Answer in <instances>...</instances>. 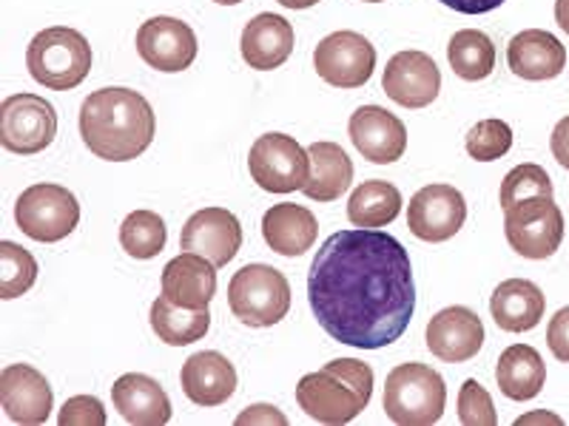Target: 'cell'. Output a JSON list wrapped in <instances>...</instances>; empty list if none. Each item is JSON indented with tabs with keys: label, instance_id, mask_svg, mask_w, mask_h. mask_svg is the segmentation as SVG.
Listing matches in <instances>:
<instances>
[{
	"label": "cell",
	"instance_id": "6da1fadb",
	"mask_svg": "<svg viewBox=\"0 0 569 426\" xmlns=\"http://www.w3.org/2000/svg\"><path fill=\"white\" fill-rule=\"evenodd\" d=\"M308 302L333 342L382 349L399 342L416 311L410 253L379 227H350L322 242L308 273Z\"/></svg>",
	"mask_w": 569,
	"mask_h": 426
},
{
	"label": "cell",
	"instance_id": "7a4b0ae2",
	"mask_svg": "<svg viewBox=\"0 0 569 426\" xmlns=\"http://www.w3.org/2000/svg\"><path fill=\"white\" fill-rule=\"evenodd\" d=\"M157 134L154 109L140 91L109 85L91 91L80 105V136L106 162L137 160Z\"/></svg>",
	"mask_w": 569,
	"mask_h": 426
},
{
	"label": "cell",
	"instance_id": "3957f363",
	"mask_svg": "<svg viewBox=\"0 0 569 426\" xmlns=\"http://www.w3.org/2000/svg\"><path fill=\"white\" fill-rule=\"evenodd\" d=\"M373 367L359 358H333L317 373L302 375L297 404L319 424H350L373 398Z\"/></svg>",
	"mask_w": 569,
	"mask_h": 426
},
{
	"label": "cell",
	"instance_id": "277c9868",
	"mask_svg": "<svg viewBox=\"0 0 569 426\" xmlns=\"http://www.w3.org/2000/svg\"><path fill=\"white\" fill-rule=\"evenodd\" d=\"M91 45L78 29L52 27L32 38L27 52L29 74L34 83L52 91L78 89L91 71Z\"/></svg>",
	"mask_w": 569,
	"mask_h": 426
},
{
	"label": "cell",
	"instance_id": "5b68a950",
	"mask_svg": "<svg viewBox=\"0 0 569 426\" xmlns=\"http://www.w3.org/2000/svg\"><path fill=\"white\" fill-rule=\"evenodd\" d=\"M447 404L445 378L419 362L399 364L385 382V413L399 426H430L441 420Z\"/></svg>",
	"mask_w": 569,
	"mask_h": 426
},
{
	"label": "cell",
	"instance_id": "8992f818",
	"mask_svg": "<svg viewBox=\"0 0 569 426\" xmlns=\"http://www.w3.org/2000/svg\"><path fill=\"white\" fill-rule=\"evenodd\" d=\"M228 307L248 327H273L291 311V284L271 265H246L228 282Z\"/></svg>",
	"mask_w": 569,
	"mask_h": 426
},
{
	"label": "cell",
	"instance_id": "52a82bcc",
	"mask_svg": "<svg viewBox=\"0 0 569 426\" xmlns=\"http://www.w3.org/2000/svg\"><path fill=\"white\" fill-rule=\"evenodd\" d=\"M14 222L29 240L52 245L74 233L80 222V202L69 187L38 182L14 202Z\"/></svg>",
	"mask_w": 569,
	"mask_h": 426
},
{
	"label": "cell",
	"instance_id": "ba28073f",
	"mask_svg": "<svg viewBox=\"0 0 569 426\" xmlns=\"http://www.w3.org/2000/svg\"><path fill=\"white\" fill-rule=\"evenodd\" d=\"M248 171L251 180L268 194H293L302 191L311 176V156L293 136L271 131L251 145Z\"/></svg>",
	"mask_w": 569,
	"mask_h": 426
},
{
	"label": "cell",
	"instance_id": "9c48e42d",
	"mask_svg": "<svg viewBox=\"0 0 569 426\" xmlns=\"http://www.w3.org/2000/svg\"><path fill=\"white\" fill-rule=\"evenodd\" d=\"M58 136V111L40 94H12L0 103V145L12 154L32 156Z\"/></svg>",
	"mask_w": 569,
	"mask_h": 426
},
{
	"label": "cell",
	"instance_id": "30bf717a",
	"mask_svg": "<svg viewBox=\"0 0 569 426\" xmlns=\"http://www.w3.org/2000/svg\"><path fill=\"white\" fill-rule=\"evenodd\" d=\"M505 233L518 256L550 258L563 242V213L552 196L518 202L505 211Z\"/></svg>",
	"mask_w": 569,
	"mask_h": 426
},
{
	"label": "cell",
	"instance_id": "8fae6325",
	"mask_svg": "<svg viewBox=\"0 0 569 426\" xmlns=\"http://www.w3.org/2000/svg\"><path fill=\"white\" fill-rule=\"evenodd\" d=\"M313 69L333 89H362L376 69V49L359 32H333L313 49Z\"/></svg>",
	"mask_w": 569,
	"mask_h": 426
},
{
	"label": "cell",
	"instance_id": "7c38bea8",
	"mask_svg": "<svg viewBox=\"0 0 569 426\" xmlns=\"http://www.w3.org/2000/svg\"><path fill=\"white\" fill-rule=\"evenodd\" d=\"M467 222L465 194L453 185H425L410 196L408 227L421 242H447Z\"/></svg>",
	"mask_w": 569,
	"mask_h": 426
},
{
	"label": "cell",
	"instance_id": "4fadbf2b",
	"mask_svg": "<svg viewBox=\"0 0 569 426\" xmlns=\"http://www.w3.org/2000/svg\"><path fill=\"white\" fill-rule=\"evenodd\" d=\"M197 52H200V45H197L194 29L177 18L160 14L137 29V54L154 71L177 74V71L191 69Z\"/></svg>",
	"mask_w": 569,
	"mask_h": 426
},
{
	"label": "cell",
	"instance_id": "5bb4252c",
	"mask_svg": "<svg viewBox=\"0 0 569 426\" xmlns=\"http://www.w3.org/2000/svg\"><path fill=\"white\" fill-rule=\"evenodd\" d=\"M0 404L12 424L38 426L52 415L54 393L32 364H9L0 373Z\"/></svg>",
	"mask_w": 569,
	"mask_h": 426
},
{
	"label": "cell",
	"instance_id": "9a60e30c",
	"mask_svg": "<svg viewBox=\"0 0 569 426\" xmlns=\"http://www.w3.org/2000/svg\"><path fill=\"white\" fill-rule=\"evenodd\" d=\"M382 89L401 109H427L439 98L441 71L425 52H399L388 60Z\"/></svg>",
	"mask_w": 569,
	"mask_h": 426
},
{
	"label": "cell",
	"instance_id": "2e32d148",
	"mask_svg": "<svg viewBox=\"0 0 569 426\" xmlns=\"http://www.w3.org/2000/svg\"><path fill=\"white\" fill-rule=\"evenodd\" d=\"M242 247V225L226 207H202L186 222L180 233V251L206 256L217 267H226Z\"/></svg>",
	"mask_w": 569,
	"mask_h": 426
},
{
	"label": "cell",
	"instance_id": "e0dca14e",
	"mask_svg": "<svg viewBox=\"0 0 569 426\" xmlns=\"http://www.w3.org/2000/svg\"><path fill=\"white\" fill-rule=\"evenodd\" d=\"M485 347V324L470 307H445L427 322V349L447 364H465Z\"/></svg>",
	"mask_w": 569,
	"mask_h": 426
},
{
	"label": "cell",
	"instance_id": "ac0fdd59",
	"mask_svg": "<svg viewBox=\"0 0 569 426\" xmlns=\"http://www.w3.org/2000/svg\"><path fill=\"white\" fill-rule=\"evenodd\" d=\"M350 140L365 160L390 165L408 151V129L382 105H362L350 114Z\"/></svg>",
	"mask_w": 569,
	"mask_h": 426
},
{
	"label": "cell",
	"instance_id": "d6986e66",
	"mask_svg": "<svg viewBox=\"0 0 569 426\" xmlns=\"http://www.w3.org/2000/svg\"><path fill=\"white\" fill-rule=\"evenodd\" d=\"M182 393L197 407H222L237 393V369L217 349L194 353L182 364Z\"/></svg>",
	"mask_w": 569,
	"mask_h": 426
},
{
	"label": "cell",
	"instance_id": "ffe728a7",
	"mask_svg": "<svg viewBox=\"0 0 569 426\" xmlns=\"http://www.w3.org/2000/svg\"><path fill=\"white\" fill-rule=\"evenodd\" d=\"M213 293H217V265L200 253L182 251L162 267V296L169 302L188 311H202L211 304Z\"/></svg>",
	"mask_w": 569,
	"mask_h": 426
},
{
	"label": "cell",
	"instance_id": "44dd1931",
	"mask_svg": "<svg viewBox=\"0 0 569 426\" xmlns=\"http://www.w3.org/2000/svg\"><path fill=\"white\" fill-rule=\"evenodd\" d=\"M507 63L510 71L521 80H556L567 69V49L556 34L543 29H525L507 45Z\"/></svg>",
	"mask_w": 569,
	"mask_h": 426
},
{
	"label": "cell",
	"instance_id": "7402d4cb",
	"mask_svg": "<svg viewBox=\"0 0 569 426\" xmlns=\"http://www.w3.org/2000/svg\"><path fill=\"white\" fill-rule=\"evenodd\" d=\"M114 409L134 426H162L171 420V398L151 375L126 373L111 387Z\"/></svg>",
	"mask_w": 569,
	"mask_h": 426
},
{
	"label": "cell",
	"instance_id": "603a6c76",
	"mask_svg": "<svg viewBox=\"0 0 569 426\" xmlns=\"http://www.w3.org/2000/svg\"><path fill=\"white\" fill-rule=\"evenodd\" d=\"M240 52L251 69L273 71L293 54V27L282 14L262 12L242 29Z\"/></svg>",
	"mask_w": 569,
	"mask_h": 426
},
{
	"label": "cell",
	"instance_id": "cb8c5ba5",
	"mask_svg": "<svg viewBox=\"0 0 569 426\" xmlns=\"http://www.w3.org/2000/svg\"><path fill=\"white\" fill-rule=\"evenodd\" d=\"M547 311V296L530 278H507L492 291V322L505 333H527L538 327Z\"/></svg>",
	"mask_w": 569,
	"mask_h": 426
},
{
	"label": "cell",
	"instance_id": "d4e9b609",
	"mask_svg": "<svg viewBox=\"0 0 569 426\" xmlns=\"http://www.w3.org/2000/svg\"><path fill=\"white\" fill-rule=\"evenodd\" d=\"M262 236L273 253L297 258L313 247L319 236V222L305 205L282 202V205L268 207L262 216Z\"/></svg>",
	"mask_w": 569,
	"mask_h": 426
},
{
	"label": "cell",
	"instance_id": "484cf974",
	"mask_svg": "<svg viewBox=\"0 0 569 426\" xmlns=\"http://www.w3.org/2000/svg\"><path fill=\"white\" fill-rule=\"evenodd\" d=\"M311 156V176L305 182L302 194L313 202H333L345 194L353 182V162L337 142H313L308 149Z\"/></svg>",
	"mask_w": 569,
	"mask_h": 426
},
{
	"label": "cell",
	"instance_id": "4316f807",
	"mask_svg": "<svg viewBox=\"0 0 569 426\" xmlns=\"http://www.w3.org/2000/svg\"><path fill=\"white\" fill-rule=\"evenodd\" d=\"M496 382L510 400H530L547 384V364L530 344H512L498 358Z\"/></svg>",
	"mask_w": 569,
	"mask_h": 426
},
{
	"label": "cell",
	"instance_id": "83f0119b",
	"mask_svg": "<svg viewBox=\"0 0 569 426\" xmlns=\"http://www.w3.org/2000/svg\"><path fill=\"white\" fill-rule=\"evenodd\" d=\"M149 318L154 336L162 344H169V347H186V344L200 342L208 329H211V313H208V307H202V311H188V307L169 302L166 296H160L151 304Z\"/></svg>",
	"mask_w": 569,
	"mask_h": 426
},
{
	"label": "cell",
	"instance_id": "f1b7e54d",
	"mask_svg": "<svg viewBox=\"0 0 569 426\" xmlns=\"http://www.w3.org/2000/svg\"><path fill=\"white\" fill-rule=\"evenodd\" d=\"M401 213V191L388 180H368L348 202V220L356 227H385Z\"/></svg>",
	"mask_w": 569,
	"mask_h": 426
},
{
	"label": "cell",
	"instance_id": "f546056e",
	"mask_svg": "<svg viewBox=\"0 0 569 426\" xmlns=\"http://www.w3.org/2000/svg\"><path fill=\"white\" fill-rule=\"evenodd\" d=\"M447 60L461 80L479 83L496 69V43L481 29H461L447 43Z\"/></svg>",
	"mask_w": 569,
	"mask_h": 426
},
{
	"label": "cell",
	"instance_id": "4dcf8cb0",
	"mask_svg": "<svg viewBox=\"0 0 569 426\" xmlns=\"http://www.w3.org/2000/svg\"><path fill=\"white\" fill-rule=\"evenodd\" d=\"M169 242V227L154 211H131L120 225V245L131 258H154Z\"/></svg>",
	"mask_w": 569,
	"mask_h": 426
},
{
	"label": "cell",
	"instance_id": "1f68e13d",
	"mask_svg": "<svg viewBox=\"0 0 569 426\" xmlns=\"http://www.w3.org/2000/svg\"><path fill=\"white\" fill-rule=\"evenodd\" d=\"M34 282H38V258L18 242H0V298L12 302L32 291Z\"/></svg>",
	"mask_w": 569,
	"mask_h": 426
},
{
	"label": "cell",
	"instance_id": "d6a6232c",
	"mask_svg": "<svg viewBox=\"0 0 569 426\" xmlns=\"http://www.w3.org/2000/svg\"><path fill=\"white\" fill-rule=\"evenodd\" d=\"M536 196H552V180L550 174L536 165V162H525V165H516L510 174L501 182V191H498V202L501 207H512L518 202L536 200Z\"/></svg>",
	"mask_w": 569,
	"mask_h": 426
},
{
	"label": "cell",
	"instance_id": "836d02e7",
	"mask_svg": "<svg viewBox=\"0 0 569 426\" xmlns=\"http://www.w3.org/2000/svg\"><path fill=\"white\" fill-rule=\"evenodd\" d=\"M465 145L476 162H496L512 149V129L505 120H481L467 131Z\"/></svg>",
	"mask_w": 569,
	"mask_h": 426
},
{
	"label": "cell",
	"instance_id": "e575fe53",
	"mask_svg": "<svg viewBox=\"0 0 569 426\" xmlns=\"http://www.w3.org/2000/svg\"><path fill=\"white\" fill-rule=\"evenodd\" d=\"M459 420L465 426H496L498 413L490 393L476 378H467L459 389Z\"/></svg>",
	"mask_w": 569,
	"mask_h": 426
},
{
	"label": "cell",
	"instance_id": "d590c367",
	"mask_svg": "<svg viewBox=\"0 0 569 426\" xmlns=\"http://www.w3.org/2000/svg\"><path fill=\"white\" fill-rule=\"evenodd\" d=\"M103 400L94 395H74L63 404L58 415L60 426H106Z\"/></svg>",
	"mask_w": 569,
	"mask_h": 426
},
{
	"label": "cell",
	"instance_id": "8d00e7d4",
	"mask_svg": "<svg viewBox=\"0 0 569 426\" xmlns=\"http://www.w3.org/2000/svg\"><path fill=\"white\" fill-rule=\"evenodd\" d=\"M547 344L558 362L569 364V307H561L547 324Z\"/></svg>",
	"mask_w": 569,
	"mask_h": 426
},
{
	"label": "cell",
	"instance_id": "74e56055",
	"mask_svg": "<svg viewBox=\"0 0 569 426\" xmlns=\"http://www.w3.org/2000/svg\"><path fill=\"white\" fill-rule=\"evenodd\" d=\"M237 424L246 426V424H268V426H284L288 424V418H284V413L279 407H273V404H253V407H248L246 413H240V418H237Z\"/></svg>",
	"mask_w": 569,
	"mask_h": 426
},
{
	"label": "cell",
	"instance_id": "f35d334b",
	"mask_svg": "<svg viewBox=\"0 0 569 426\" xmlns=\"http://www.w3.org/2000/svg\"><path fill=\"white\" fill-rule=\"evenodd\" d=\"M550 149H552V156L558 160V165L569 171V116L558 120V125L552 129Z\"/></svg>",
	"mask_w": 569,
	"mask_h": 426
},
{
	"label": "cell",
	"instance_id": "ab89813d",
	"mask_svg": "<svg viewBox=\"0 0 569 426\" xmlns=\"http://www.w3.org/2000/svg\"><path fill=\"white\" fill-rule=\"evenodd\" d=\"M441 3L461 14H487L501 7L505 0H441Z\"/></svg>",
	"mask_w": 569,
	"mask_h": 426
},
{
	"label": "cell",
	"instance_id": "60d3db41",
	"mask_svg": "<svg viewBox=\"0 0 569 426\" xmlns=\"http://www.w3.org/2000/svg\"><path fill=\"white\" fill-rule=\"evenodd\" d=\"M556 23L569 34V0H556Z\"/></svg>",
	"mask_w": 569,
	"mask_h": 426
},
{
	"label": "cell",
	"instance_id": "b9f144b4",
	"mask_svg": "<svg viewBox=\"0 0 569 426\" xmlns=\"http://www.w3.org/2000/svg\"><path fill=\"white\" fill-rule=\"evenodd\" d=\"M532 420H547V424H563L558 415H550V413H532V415H521V418L516 420V424H532Z\"/></svg>",
	"mask_w": 569,
	"mask_h": 426
},
{
	"label": "cell",
	"instance_id": "7bdbcfd3",
	"mask_svg": "<svg viewBox=\"0 0 569 426\" xmlns=\"http://www.w3.org/2000/svg\"><path fill=\"white\" fill-rule=\"evenodd\" d=\"M277 3H282L284 9H311L317 7L319 0H277Z\"/></svg>",
	"mask_w": 569,
	"mask_h": 426
},
{
	"label": "cell",
	"instance_id": "ee69618b",
	"mask_svg": "<svg viewBox=\"0 0 569 426\" xmlns=\"http://www.w3.org/2000/svg\"><path fill=\"white\" fill-rule=\"evenodd\" d=\"M213 3H220V7H237L242 0H213Z\"/></svg>",
	"mask_w": 569,
	"mask_h": 426
},
{
	"label": "cell",
	"instance_id": "f6af8a7d",
	"mask_svg": "<svg viewBox=\"0 0 569 426\" xmlns=\"http://www.w3.org/2000/svg\"><path fill=\"white\" fill-rule=\"evenodd\" d=\"M365 3H382V0H365Z\"/></svg>",
	"mask_w": 569,
	"mask_h": 426
}]
</instances>
